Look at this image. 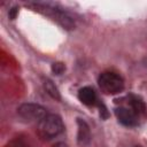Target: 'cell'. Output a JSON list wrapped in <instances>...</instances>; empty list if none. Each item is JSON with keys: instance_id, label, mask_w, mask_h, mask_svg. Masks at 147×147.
I'll return each instance as SVG.
<instances>
[{"instance_id": "cell-4", "label": "cell", "mask_w": 147, "mask_h": 147, "mask_svg": "<svg viewBox=\"0 0 147 147\" xmlns=\"http://www.w3.org/2000/svg\"><path fill=\"white\" fill-rule=\"evenodd\" d=\"M17 114L21 118L28 122H34V123H39L41 119H44L48 115L46 108H44L38 103H32V102L22 103L17 108Z\"/></svg>"}, {"instance_id": "cell-9", "label": "cell", "mask_w": 147, "mask_h": 147, "mask_svg": "<svg viewBox=\"0 0 147 147\" xmlns=\"http://www.w3.org/2000/svg\"><path fill=\"white\" fill-rule=\"evenodd\" d=\"M130 105H131V109H132L137 115H139V114H145V113H146V107H145V105H144L142 101H140V100H138V99H132V100L130 101Z\"/></svg>"}, {"instance_id": "cell-11", "label": "cell", "mask_w": 147, "mask_h": 147, "mask_svg": "<svg viewBox=\"0 0 147 147\" xmlns=\"http://www.w3.org/2000/svg\"><path fill=\"white\" fill-rule=\"evenodd\" d=\"M17 13H18V9H17L16 7H14V8H11V9L9 10V18H11V20H14V18L16 17V15H17Z\"/></svg>"}, {"instance_id": "cell-6", "label": "cell", "mask_w": 147, "mask_h": 147, "mask_svg": "<svg viewBox=\"0 0 147 147\" xmlns=\"http://www.w3.org/2000/svg\"><path fill=\"white\" fill-rule=\"evenodd\" d=\"M77 125H78V132H77V141L80 146H85L90 142L91 139V131H90V126L88 124L78 118L77 119Z\"/></svg>"}, {"instance_id": "cell-8", "label": "cell", "mask_w": 147, "mask_h": 147, "mask_svg": "<svg viewBox=\"0 0 147 147\" xmlns=\"http://www.w3.org/2000/svg\"><path fill=\"white\" fill-rule=\"evenodd\" d=\"M44 88H45V91L49 94V96H52L53 99H55V100H57V101L61 100V94H60V92H59V88L55 86V84H54L51 79H46V80L44 82Z\"/></svg>"}, {"instance_id": "cell-5", "label": "cell", "mask_w": 147, "mask_h": 147, "mask_svg": "<svg viewBox=\"0 0 147 147\" xmlns=\"http://www.w3.org/2000/svg\"><path fill=\"white\" fill-rule=\"evenodd\" d=\"M115 115L119 123L125 126H136L138 125V115L130 108L118 107L115 109Z\"/></svg>"}, {"instance_id": "cell-3", "label": "cell", "mask_w": 147, "mask_h": 147, "mask_svg": "<svg viewBox=\"0 0 147 147\" xmlns=\"http://www.w3.org/2000/svg\"><path fill=\"white\" fill-rule=\"evenodd\" d=\"M98 84L99 87L101 88V91L105 94H117L121 93L124 88V80L123 78L115 74V72H110V71H105L99 76L98 79Z\"/></svg>"}, {"instance_id": "cell-12", "label": "cell", "mask_w": 147, "mask_h": 147, "mask_svg": "<svg viewBox=\"0 0 147 147\" xmlns=\"http://www.w3.org/2000/svg\"><path fill=\"white\" fill-rule=\"evenodd\" d=\"M53 147H69V146L64 142H56L55 145H53Z\"/></svg>"}, {"instance_id": "cell-2", "label": "cell", "mask_w": 147, "mask_h": 147, "mask_svg": "<svg viewBox=\"0 0 147 147\" xmlns=\"http://www.w3.org/2000/svg\"><path fill=\"white\" fill-rule=\"evenodd\" d=\"M38 134L42 139H52L61 134L64 130L62 118L56 114H48L38 123Z\"/></svg>"}, {"instance_id": "cell-1", "label": "cell", "mask_w": 147, "mask_h": 147, "mask_svg": "<svg viewBox=\"0 0 147 147\" xmlns=\"http://www.w3.org/2000/svg\"><path fill=\"white\" fill-rule=\"evenodd\" d=\"M29 6L32 7L33 9H36V10H38L39 13L47 15L53 21L59 23L62 28L68 29V30L75 29V21H74V18L67 11L62 10L61 8H57V7H55V6L51 5V3H42V2L29 3Z\"/></svg>"}, {"instance_id": "cell-7", "label": "cell", "mask_w": 147, "mask_h": 147, "mask_svg": "<svg viewBox=\"0 0 147 147\" xmlns=\"http://www.w3.org/2000/svg\"><path fill=\"white\" fill-rule=\"evenodd\" d=\"M78 99L86 106H92L96 101V93L91 86H84L78 91Z\"/></svg>"}, {"instance_id": "cell-10", "label": "cell", "mask_w": 147, "mask_h": 147, "mask_svg": "<svg viewBox=\"0 0 147 147\" xmlns=\"http://www.w3.org/2000/svg\"><path fill=\"white\" fill-rule=\"evenodd\" d=\"M65 70V65L62 62H54L52 64V71L54 75H61Z\"/></svg>"}, {"instance_id": "cell-13", "label": "cell", "mask_w": 147, "mask_h": 147, "mask_svg": "<svg viewBox=\"0 0 147 147\" xmlns=\"http://www.w3.org/2000/svg\"><path fill=\"white\" fill-rule=\"evenodd\" d=\"M136 147H140V146H136Z\"/></svg>"}]
</instances>
